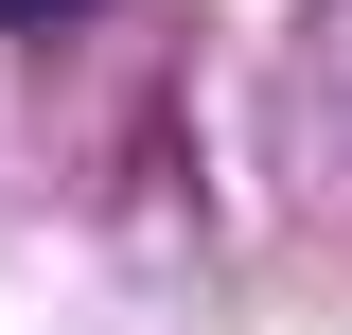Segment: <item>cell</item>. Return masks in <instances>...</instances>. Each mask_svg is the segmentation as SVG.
<instances>
[{
  "mask_svg": "<svg viewBox=\"0 0 352 335\" xmlns=\"http://www.w3.org/2000/svg\"><path fill=\"white\" fill-rule=\"evenodd\" d=\"M0 18H18V36H53V18H88V0H0Z\"/></svg>",
  "mask_w": 352,
  "mask_h": 335,
  "instance_id": "6da1fadb",
  "label": "cell"
}]
</instances>
